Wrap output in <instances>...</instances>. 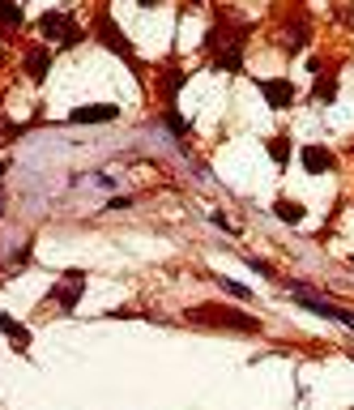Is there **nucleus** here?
Listing matches in <instances>:
<instances>
[{"label": "nucleus", "mask_w": 354, "mask_h": 410, "mask_svg": "<svg viewBox=\"0 0 354 410\" xmlns=\"http://www.w3.org/2000/svg\"><path fill=\"white\" fill-rule=\"evenodd\" d=\"M0 171H4V163H0Z\"/></svg>", "instance_id": "nucleus-19"}, {"label": "nucleus", "mask_w": 354, "mask_h": 410, "mask_svg": "<svg viewBox=\"0 0 354 410\" xmlns=\"http://www.w3.org/2000/svg\"><path fill=\"white\" fill-rule=\"evenodd\" d=\"M0 21H9V26H17V21H21V9H17V0H0Z\"/></svg>", "instance_id": "nucleus-13"}, {"label": "nucleus", "mask_w": 354, "mask_h": 410, "mask_svg": "<svg viewBox=\"0 0 354 410\" xmlns=\"http://www.w3.org/2000/svg\"><path fill=\"white\" fill-rule=\"evenodd\" d=\"M0 329L13 338V347H17V351H26V347H30V329H26V325H17L9 312H0Z\"/></svg>", "instance_id": "nucleus-9"}, {"label": "nucleus", "mask_w": 354, "mask_h": 410, "mask_svg": "<svg viewBox=\"0 0 354 410\" xmlns=\"http://www.w3.org/2000/svg\"><path fill=\"white\" fill-rule=\"evenodd\" d=\"M218 287H222L227 295H235V299H252V291H248V287H239V282H231V278H222V274H218Z\"/></svg>", "instance_id": "nucleus-12"}, {"label": "nucleus", "mask_w": 354, "mask_h": 410, "mask_svg": "<svg viewBox=\"0 0 354 410\" xmlns=\"http://www.w3.org/2000/svg\"><path fill=\"white\" fill-rule=\"evenodd\" d=\"M269 154H274L278 163H286V158H291V141H286V137H278V141H269Z\"/></svg>", "instance_id": "nucleus-14"}, {"label": "nucleus", "mask_w": 354, "mask_h": 410, "mask_svg": "<svg viewBox=\"0 0 354 410\" xmlns=\"http://www.w3.org/2000/svg\"><path fill=\"white\" fill-rule=\"evenodd\" d=\"M137 4H145V9H150V4H162V0H137Z\"/></svg>", "instance_id": "nucleus-18"}, {"label": "nucleus", "mask_w": 354, "mask_h": 410, "mask_svg": "<svg viewBox=\"0 0 354 410\" xmlns=\"http://www.w3.org/2000/svg\"><path fill=\"white\" fill-rule=\"evenodd\" d=\"M192 317H197V321H205V325H227V329H244V334H256V329H261V321L239 317V312H209V304H205V308H197Z\"/></svg>", "instance_id": "nucleus-3"}, {"label": "nucleus", "mask_w": 354, "mask_h": 410, "mask_svg": "<svg viewBox=\"0 0 354 410\" xmlns=\"http://www.w3.org/2000/svg\"><path fill=\"white\" fill-rule=\"evenodd\" d=\"M179 86H184V73H171V77H167V94H175Z\"/></svg>", "instance_id": "nucleus-17"}, {"label": "nucleus", "mask_w": 354, "mask_h": 410, "mask_svg": "<svg viewBox=\"0 0 354 410\" xmlns=\"http://www.w3.org/2000/svg\"><path fill=\"white\" fill-rule=\"evenodd\" d=\"M115 116H120V107L107 103V107H77L68 120H73V124H107V120H115Z\"/></svg>", "instance_id": "nucleus-7"}, {"label": "nucleus", "mask_w": 354, "mask_h": 410, "mask_svg": "<svg viewBox=\"0 0 354 410\" xmlns=\"http://www.w3.org/2000/svg\"><path fill=\"white\" fill-rule=\"evenodd\" d=\"M98 34H103V43H107L111 51H120V56H132V47H128V39L120 34V26H115L111 17H103V21H98Z\"/></svg>", "instance_id": "nucleus-8"}, {"label": "nucleus", "mask_w": 354, "mask_h": 410, "mask_svg": "<svg viewBox=\"0 0 354 410\" xmlns=\"http://www.w3.org/2000/svg\"><path fill=\"white\" fill-rule=\"evenodd\" d=\"M261 94L269 98V107H291L295 103V86L291 81H278V77L274 81H261Z\"/></svg>", "instance_id": "nucleus-6"}, {"label": "nucleus", "mask_w": 354, "mask_h": 410, "mask_svg": "<svg viewBox=\"0 0 354 410\" xmlns=\"http://www.w3.org/2000/svg\"><path fill=\"white\" fill-rule=\"evenodd\" d=\"M81 287H85V274L81 270H68V278H64V287H56L51 295L64 304V312H73V304H77V295H81Z\"/></svg>", "instance_id": "nucleus-5"}, {"label": "nucleus", "mask_w": 354, "mask_h": 410, "mask_svg": "<svg viewBox=\"0 0 354 410\" xmlns=\"http://www.w3.org/2000/svg\"><path fill=\"white\" fill-rule=\"evenodd\" d=\"M26 73H30L34 81H43V77H47V51H30V56H26Z\"/></svg>", "instance_id": "nucleus-11"}, {"label": "nucleus", "mask_w": 354, "mask_h": 410, "mask_svg": "<svg viewBox=\"0 0 354 410\" xmlns=\"http://www.w3.org/2000/svg\"><path fill=\"white\" fill-rule=\"evenodd\" d=\"M248 270H256V274H265V278H274V270H269L265 261H256V257H248Z\"/></svg>", "instance_id": "nucleus-16"}, {"label": "nucleus", "mask_w": 354, "mask_h": 410, "mask_svg": "<svg viewBox=\"0 0 354 410\" xmlns=\"http://www.w3.org/2000/svg\"><path fill=\"white\" fill-rule=\"evenodd\" d=\"M38 34H43L47 43H77V39H81V30H77L64 13H43V17H38Z\"/></svg>", "instance_id": "nucleus-1"}, {"label": "nucleus", "mask_w": 354, "mask_h": 410, "mask_svg": "<svg viewBox=\"0 0 354 410\" xmlns=\"http://www.w3.org/2000/svg\"><path fill=\"white\" fill-rule=\"evenodd\" d=\"M303 167H308L312 175H325V171L338 167V158H333V150H325V145H308V150H303Z\"/></svg>", "instance_id": "nucleus-4"}, {"label": "nucleus", "mask_w": 354, "mask_h": 410, "mask_svg": "<svg viewBox=\"0 0 354 410\" xmlns=\"http://www.w3.org/2000/svg\"><path fill=\"white\" fill-rule=\"evenodd\" d=\"M274 214H278L282 222H303V205H299V201H291V197H282V201L274 205Z\"/></svg>", "instance_id": "nucleus-10"}, {"label": "nucleus", "mask_w": 354, "mask_h": 410, "mask_svg": "<svg viewBox=\"0 0 354 410\" xmlns=\"http://www.w3.org/2000/svg\"><path fill=\"white\" fill-rule=\"evenodd\" d=\"M350 265H354V257H350Z\"/></svg>", "instance_id": "nucleus-20"}, {"label": "nucleus", "mask_w": 354, "mask_h": 410, "mask_svg": "<svg viewBox=\"0 0 354 410\" xmlns=\"http://www.w3.org/2000/svg\"><path fill=\"white\" fill-rule=\"evenodd\" d=\"M291 291H295V299H299L308 312H316V317H329V321H338V325H350V329H354V312L338 308V304H329V299H316V295H308L303 287H291Z\"/></svg>", "instance_id": "nucleus-2"}, {"label": "nucleus", "mask_w": 354, "mask_h": 410, "mask_svg": "<svg viewBox=\"0 0 354 410\" xmlns=\"http://www.w3.org/2000/svg\"><path fill=\"white\" fill-rule=\"evenodd\" d=\"M333 94H338V81H316V98H325V103H329Z\"/></svg>", "instance_id": "nucleus-15"}]
</instances>
